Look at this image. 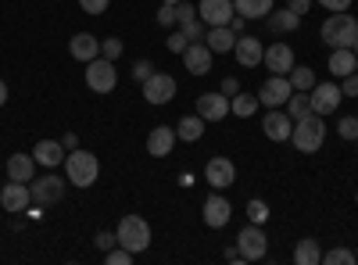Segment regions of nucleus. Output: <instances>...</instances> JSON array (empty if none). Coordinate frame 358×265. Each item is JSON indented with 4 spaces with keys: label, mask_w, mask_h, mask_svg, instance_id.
Returning a JSON list of instances; mask_svg holds the SVG:
<instances>
[{
    "label": "nucleus",
    "mask_w": 358,
    "mask_h": 265,
    "mask_svg": "<svg viewBox=\"0 0 358 265\" xmlns=\"http://www.w3.org/2000/svg\"><path fill=\"white\" fill-rule=\"evenodd\" d=\"M65 176H69V183L79 187V190L94 187L97 176H101L97 155H94V151H79V147H76V151H69V155H65Z\"/></svg>",
    "instance_id": "f257e3e1"
},
{
    "label": "nucleus",
    "mask_w": 358,
    "mask_h": 265,
    "mask_svg": "<svg viewBox=\"0 0 358 265\" xmlns=\"http://www.w3.org/2000/svg\"><path fill=\"white\" fill-rule=\"evenodd\" d=\"M319 36H322V43L330 50L334 47H355V40H358V18L348 15V11H334L330 18L322 22Z\"/></svg>",
    "instance_id": "f03ea898"
},
{
    "label": "nucleus",
    "mask_w": 358,
    "mask_h": 265,
    "mask_svg": "<svg viewBox=\"0 0 358 265\" xmlns=\"http://www.w3.org/2000/svg\"><path fill=\"white\" fill-rule=\"evenodd\" d=\"M290 140H294V147H297L301 155L322 151V143H326V119H322V115H315V111L305 115V119H297Z\"/></svg>",
    "instance_id": "7ed1b4c3"
},
{
    "label": "nucleus",
    "mask_w": 358,
    "mask_h": 265,
    "mask_svg": "<svg viewBox=\"0 0 358 265\" xmlns=\"http://www.w3.org/2000/svg\"><path fill=\"white\" fill-rule=\"evenodd\" d=\"M115 237H118V244H122L126 251L140 255V251L151 248V222H147L143 215H126L122 222H118Z\"/></svg>",
    "instance_id": "20e7f679"
},
{
    "label": "nucleus",
    "mask_w": 358,
    "mask_h": 265,
    "mask_svg": "<svg viewBox=\"0 0 358 265\" xmlns=\"http://www.w3.org/2000/svg\"><path fill=\"white\" fill-rule=\"evenodd\" d=\"M236 251L244 255V262H262L268 255V237H265V229L258 222L244 226L241 233H236Z\"/></svg>",
    "instance_id": "39448f33"
},
{
    "label": "nucleus",
    "mask_w": 358,
    "mask_h": 265,
    "mask_svg": "<svg viewBox=\"0 0 358 265\" xmlns=\"http://www.w3.org/2000/svg\"><path fill=\"white\" fill-rule=\"evenodd\" d=\"M86 86L94 94H111L118 86V72H115V62L108 57H94V62L86 65Z\"/></svg>",
    "instance_id": "423d86ee"
},
{
    "label": "nucleus",
    "mask_w": 358,
    "mask_h": 265,
    "mask_svg": "<svg viewBox=\"0 0 358 265\" xmlns=\"http://www.w3.org/2000/svg\"><path fill=\"white\" fill-rule=\"evenodd\" d=\"M308 101H312V111L326 119V115H334V111L341 108L344 94H341L337 83H315L312 90H308Z\"/></svg>",
    "instance_id": "0eeeda50"
},
{
    "label": "nucleus",
    "mask_w": 358,
    "mask_h": 265,
    "mask_svg": "<svg viewBox=\"0 0 358 265\" xmlns=\"http://www.w3.org/2000/svg\"><path fill=\"white\" fill-rule=\"evenodd\" d=\"M140 86H143V101L155 104V108H162V104H169L176 97V79L169 72H155L151 79H143Z\"/></svg>",
    "instance_id": "6e6552de"
},
{
    "label": "nucleus",
    "mask_w": 358,
    "mask_h": 265,
    "mask_svg": "<svg viewBox=\"0 0 358 265\" xmlns=\"http://www.w3.org/2000/svg\"><path fill=\"white\" fill-rule=\"evenodd\" d=\"M204 183L215 187V190L233 187V183H236V165H233L229 158H222V155L208 158V165H204Z\"/></svg>",
    "instance_id": "1a4fd4ad"
},
{
    "label": "nucleus",
    "mask_w": 358,
    "mask_h": 265,
    "mask_svg": "<svg viewBox=\"0 0 358 265\" xmlns=\"http://www.w3.org/2000/svg\"><path fill=\"white\" fill-rule=\"evenodd\" d=\"M290 94H294V86H290L287 76H268V79L262 83V90H258V101H262L265 108H283Z\"/></svg>",
    "instance_id": "9d476101"
},
{
    "label": "nucleus",
    "mask_w": 358,
    "mask_h": 265,
    "mask_svg": "<svg viewBox=\"0 0 358 265\" xmlns=\"http://www.w3.org/2000/svg\"><path fill=\"white\" fill-rule=\"evenodd\" d=\"M229 215H233V204H229L222 194L204 197V204H201V219H204L208 229H222V226L229 222Z\"/></svg>",
    "instance_id": "9b49d317"
},
{
    "label": "nucleus",
    "mask_w": 358,
    "mask_h": 265,
    "mask_svg": "<svg viewBox=\"0 0 358 265\" xmlns=\"http://www.w3.org/2000/svg\"><path fill=\"white\" fill-rule=\"evenodd\" d=\"M262 65L273 72V76H290V69H294V47L283 43V40H276L273 47H265Z\"/></svg>",
    "instance_id": "f8f14e48"
},
{
    "label": "nucleus",
    "mask_w": 358,
    "mask_h": 265,
    "mask_svg": "<svg viewBox=\"0 0 358 265\" xmlns=\"http://www.w3.org/2000/svg\"><path fill=\"white\" fill-rule=\"evenodd\" d=\"M29 204H33V190H29V183H18V180H8V187L0 190V208L4 212H25Z\"/></svg>",
    "instance_id": "ddd939ff"
},
{
    "label": "nucleus",
    "mask_w": 358,
    "mask_h": 265,
    "mask_svg": "<svg viewBox=\"0 0 358 265\" xmlns=\"http://www.w3.org/2000/svg\"><path fill=\"white\" fill-rule=\"evenodd\" d=\"M29 190H33L36 204H57L65 197V180H62V176H40V180L29 183Z\"/></svg>",
    "instance_id": "4468645a"
},
{
    "label": "nucleus",
    "mask_w": 358,
    "mask_h": 265,
    "mask_svg": "<svg viewBox=\"0 0 358 265\" xmlns=\"http://www.w3.org/2000/svg\"><path fill=\"white\" fill-rule=\"evenodd\" d=\"M197 15H201V22L208 29H212V25H229V18L236 15V8H233V0H201Z\"/></svg>",
    "instance_id": "2eb2a0df"
},
{
    "label": "nucleus",
    "mask_w": 358,
    "mask_h": 265,
    "mask_svg": "<svg viewBox=\"0 0 358 265\" xmlns=\"http://www.w3.org/2000/svg\"><path fill=\"white\" fill-rule=\"evenodd\" d=\"M262 129H265V136H268V140L287 143V140H290V133H294V119H290L287 111H280V108H268V111H265Z\"/></svg>",
    "instance_id": "dca6fc26"
},
{
    "label": "nucleus",
    "mask_w": 358,
    "mask_h": 265,
    "mask_svg": "<svg viewBox=\"0 0 358 265\" xmlns=\"http://www.w3.org/2000/svg\"><path fill=\"white\" fill-rule=\"evenodd\" d=\"M233 54H236V65L241 69H258L262 57H265V43L258 36H236Z\"/></svg>",
    "instance_id": "f3484780"
},
{
    "label": "nucleus",
    "mask_w": 358,
    "mask_h": 265,
    "mask_svg": "<svg viewBox=\"0 0 358 265\" xmlns=\"http://www.w3.org/2000/svg\"><path fill=\"white\" fill-rule=\"evenodd\" d=\"M212 47H208L204 40H197V43H190L187 50H183V65H187V72L190 76H208L212 72Z\"/></svg>",
    "instance_id": "a211bd4d"
},
{
    "label": "nucleus",
    "mask_w": 358,
    "mask_h": 265,
    "mask_svg": "<svg viewBox=\"0 0 358 265\" xmlns=\"http://www.w3.org/2000/svg\"><path fill=\"white\" fill-rule=\"evenodd\" d=\"M197 115L204 122H222L229 115V97L226 94H201L197 97Z\"/></svg>",
    "instance_id": "6ab92c4d"
},
{
    "label": "nucleus",
    "mask_w": 358,
    "mask_h": 265,
    "mask_svg": "<svg viewBox=\"0 0 358 265\" xmlns=\"http://www.w3.org/2000/svg\"><path fill=\"white\" fill-rule=\"evenodd\" d=\"M176 129L172 126H155L151 133H147V155L151 158H169L172 147H176Z\"/></svg>",
    "instance_id": "aec40b11"
},
{
    "label": "nucleus",
    "mask_w": 358,
    "mask_h": 265,
    "mask_svg": "<svg viewBox=\"0 0 358 265\" xmlns=\"http://www.w3.org/2000/svg\"><path fill=\"white\" fill-rule=\"evenodd\" d=\"M265 29L273 36H287V33H297V29H301V15H294L290 8H283V11H268L265 15Z\"/></svg>",
    "instance_id": "412c9836"
},
{
    "label": "nucleus",
    "mask_w": 358,
    "mask_h": 265,
    "mask_svg": "<svg viewBox=\"0 0 358 265\" xmlns=\"http://www.w3.org/2000/svg\"><path fill=\"white\" fill-rule=\"evenodd\" d=\"M69 54L76 57V62L90 65L94 57H101V40H97L94 33H76V36L69 40Z\"/></svg>",
    "instance_id": "4be33fe9"
},
{
    "label": "nucleus",
    "mask_w": 358,
    "mask_h": 265,
    "mask_svg": "<svg viewBox=\"0 0 358 265\" xmlns=\"http://www.w3.org/2000/svg\"><path fill=\"white\" fill-rule=\"evenodd\" d=\"M33 158H36V165H43V169L65 165V143H62V140H40L36 151H33Z\"/></svg>",
    "instance_id": "5701e85b"
},
{
    "label": "nucleus",
    "mask_w": 358,
    "mask_h": 265,
    "mask_svg": "<svg viewBox=\"0 0 358 265\" xmlns=\"http://www.w3.org/2000/svg\"><path fill=\"white\" fill-rule=\"evenodd\" d=\"M8 180L33 183V180H36V158H33V155H11V158H8Z\"/></svg>",
    "instance_id": "b1692460"
},
{
    "label": "nucleus",
    "mask_w": 358,
    "mask_h": 265,
    "mask_svg": "<svg viewBox=\"0 0 358 265\" xmlns=\"http://www.w3.org/2000/svg\"><path fill=\"white\" fill-rule=\"evenodd\" d=\"M204 43L212 47V54H233L236 33H233L229 25H212V29H208V36H204Z\"/></svg>",
    "instance_id": "393cba45"
},
{
    "label": "nucleus",
    "mask_w": 358,
    "mask_h": 265,
    "mask_svg": "<svg viewBox=\"0 0 358 265\" xmlns=\"http://www.w3.org/2000/svg\"><path fill=\"white\" fill-rule=\"evenodd\" d=\"M330 72H334L337 79L358 72V57H355L351 47H334V54H330Z\"/></svg>",
    "instance_id": "a878e982"
},
{
    "label": "nucleus",
    "mask_w": 358,
    "mask_h": 265,
    "mask_svg": "<svg viewBox=\"0 0 358 265\" xmlns=\"http://www.w3.org/2000/svg\"><path fill=\"white\" fill-rule=\"evenodd\" d=\"M294 262L297 265H322V248L315 237H301L294 248Z\"/></svg>",
    "instance_id": "bb28decb"
},
{
    "label": "nucleus",
    "mask_w": 358,
    "mask_h": 265,
    "mask_svg": "<svg viewBox=\"0 0 358 265\" xmlns=\"http://www.w3.org/2000/svg\"><path fill=\"white\" fill-rule=\"evenodd\" d=\"M204 119H201V115L194 111V115H187V119H179V126H176V136L179 140H183V143H197L201 136H204Z\"/></svg>",
    "instance_id": "cd10ccee"
},
{
    "label": "nucleus",
    "mask_w": 358,
    "mask_h": 265,
    "mask_svg": "<svg viewBox=\"0 0 358 265\" xmlns=\"http://www.w3.org/2000/svg\"><path fill=\"white\" fill-rule=\"evenodd\" d=\"M233 8H236V15H244L248 22H258V18H265L268 11L276 8V0H233Z\"/></svg>",
    "instance_id": "c85d7f7f"
},
{
    "label": "nucleus",
    "mask_w": 358,
    "mask_h": 265,
    "mask_svg": "<svg viewBox=\"0 0 358 265\" xmlns=\"http://www.w3.org/2000/svg\"><path fill=\"white\" fill-rule=\"evenodd\" d=\"M262 108V101H258V94H236V97H229V115H236V119H251V115Z\"/></svg>",
    "instance_id": "c756f323"
},
{
    "label": "nucleus",
    "mask_w": 358,
    "mask_h": 265,
    "mask_svg": "<svg viewBox=\"0 0 358 265\" xmlns=\"http://www.w3.org/2000/svg\"><path fill=\"white\" fill-rule=\"evenodd\" d=\"M287 115L297 122V119H305V115H312V101H308V94H301V90H294L290 97H287Z\"/></svg>",
    "instance_id": "7c9ffc66"
},
{
    "label": "nucleus",
    "mask_w": 358,
    "mask_h": 265,
    "mask_svg": "<svg viewBox=\"0 0 358 265\" xmlns=\"http://www.w3.org/2000/svg\"><path fill=\"white\" fill-rule=\"evenodd\" d=\"M287 79H290L294 90H301V94H308L312 86H315V72H312V69H305V65H294Z\"/></svg>",
    "instance_id": "2f4dec72"
},
{
    "label": "nucleus",
    "mask_w": 358,
    "mask_h": 265,
    "mask_svg": "<svg viewBox=\"0 0 358 265\" xmlns=\"http://www.w3.org/2000/svg\"><path fill=\"white\" fill-rule=\"evenodd\" d=\"M355 251L351 248H334V251H322V265H355Z\"/></svg>",
    "instance_id": "473e14b6"
},
{
    "label": "nucleus",
    "mask_w": 358,
    "mask_h": 265,
    "mask_svg": "<svg viewBox=\"0 0 358 265\" xmlns=\"http://www.w3.org/2000/svg\"><path fill=\"white\" fill-rule=\"evenodd\" d=\"M244 212H248V219H251V222H258V226H262V222H268V204H265L262 197H251Z\"/></svg>",
    "instance_id": "72a5a7b5"
},
{
    "label": "nucleus",
    "mask_w": 358,
    "mask_h": 265,
    "mask_svg": "<svg viewBox=\"0 0 358 265\" xmlns=\"http://www.w3.org/2000/svg\"><path fill=\"white\" fill-rule=\"evenodd\" d=\"M122 50H126V43L118 40V36L101 40V57H108V62H118V57H122Z\"/></svg>",
    "instance_id": "f704fd0d"
},
{
    "label": "nucleus",
    "mask_w": 358,
    "mask_h": 265,
    "mask_svg": "<svg viewBox=\"0 0 358 265\" xmlns=\"http://www.w3.org/2000/svg\"><path fill=\"white\" fill-rule=\"evenodd\" d=\"M337 136L348 140V143H358V119H351V115H348V119H341L337 122Z\"/></svg>",
    "instance_id": "c9c22d12"
},
{
    "label": "nucleus",
    "mask_w": 358,
    "mask_h": 265,
    "mask_svg": "<svg viewBox=\"0 0 358 265\" xmlns=\"http://www.w3.org/2000/svg\"><path fill=\"white\" fill-rule=\"evenodd\" d=\"M133 258H136V255H133V251H126L122 244L111 248V251H104V262H108V265H129Z\"/></svg>",
    "instance_id": "e433bc0d"
},
{
    "label": "nucleus",
    "mask_w": 358,
    "mask_h": 265,
    "mask_svg": "<svg viewBox=\"0 0 358 265\" xmlns=\"http://www.w3.org/2000/svg\"><path fill=\"white\" fill-rule=\"evenodd\" d=\"M165 47H169L172 54H183V50L190 47V40L183 36V29H176V33H169V40H165Z\"/></svg>",
    "instance_id": "4c0bfd02"
},
{
    "label": "nucleus",
    "mask_w": 358,
    "mask_h": 265,
    "mask_svg": "<svg viewBox=\"0 0 358 265\" xmlns=\"http://www.w3.org/2000/svg\"><path fill=\"white\" fill-rule=\"evenodd\" d=\"M151 76H155V65L147 62V57H140V62L133 65V79H136V83H143V79H151Z\"/></svg>",
    "instance_id": "58836bf2"
},
{
    "label": "nucleus",
    "mask_w": 358,
    "mask_h": 265,
    "mask_svg": "<svg viewBox=\"0 0 358 265\" xmlns=\"http://www.w3.org/2000/svg\"><path fill=\"white\" fill-rule=\"evenodd\" d=\"M115 244H118V237H115V233H108V229H101L97 237H94V248L97 251H111Z\"/></svg>",
    "instance_id": "ea45409f"
},
{
    "label": "nucleus",
    "mask_w": 358,
    "mask_h": 265,
    "mask_svg": "<svg viewBox=\"0 0 358 265\" xmlns=\"http://www.w3.org/2000/svg\"><path fill=\"white\" fill-rule=\"evenodd\" d=\"M108 4H111V0H79V8H83L86 15H104Z\"/></svg>",
    "instance_id": "a19ab883"
},
{
    "label": "nucleus",
    "mask_w": 358,
    "mask_h": 265,
    "mask_svg": "<svg viewBox=\"0 0 358 265\" xmlns=\"http://www.w3.org/2000/svg\"><path fill=\"white\" fill-rule=\"evenodd\" d=\"M158 25H165V29L176 25V4H162L158 8Z\"/></svg>",
    "instance_id": "79ce46f5"
},
{
    "label": "nucleus",
    "mask_w": 358,
    "mask_h": 265,
    "mask_svg": "<svg viewBox=\"0 0 358 265\" xmlns=\"http://www.w3.org/2000/svg\"><path fill=\"white\" fill-rule=\"evenodd\" d=\"M341 94H344V97H358V72L344 76V83H341Z\"/></svg>",
    "instance_id": "37998d69"
},
{
    "label": "nucleus",
    "mask_w": 358,
    "mask_h": 265,
    "mask_svg": "<svg viewBox=\"0 0 358 265\" xmlns=\"http://www.w3.org/2000/svg\"><path fill=\"white\" fill-rule=\"evenodd\" d=\"M219 94H226V97H236V94H241V83H236L233 76H226V79H222V86H219Z\"/></svg>",
    "instance_id": "c03bdc74"
},
{
    "label": "nucleus",
    "mask_w": 358,
    "mask_h": 265,
    "mask_svg": "<svg viewBox=\"0 0 358 265\" xmlns=\"http://www.w3.org/2000/svg\"><path fill=\"white\" fill-rule=\"evenodd\" d=\"M312 4H315V0H287V8H290L294 15H301V18L308 15V8H312Z\"/></svg>",
    "instance_id": "a18cd8bd"
},
{
    "label": "nucleus",
    "mask_w": 358,
    "mask_h": 265,
    "mask_svg": "<svg viewBox=\"0 0 358 265\" xmlns=\"http://www.w3.org/2000/svg\"><path fill=\"white\" fill-rule=\"evenodd\" d=\"M319 4H322L326 11H348V8H351V0H319Z\"/></svg>",
    "instance_id": "49530a36"
},
{
    "label": "nucleus",
    "mask_w": 358,
    "mask_h": 265,
    "mask_svg": "<svg viewBox=\"0 0 358 265\" xmlns=\"http://www.w3.org/2000/svg\"><path fill=\"white\" fill-rule=\"evenodd\" d=\"M244 25H248V18H244V15H233V18H229V29H233L236 36L244 33Z\"/></svg>",
    "instance_id": "de8ad7c7"
},
{
    "label": "nucleus",
    "mask_w": 358,
    "mask_h": 265,
    "mask_svg": "<svg viewBox=\"0 0 358 265\" xmlns=\"http://www.w3.org/2000/svg\"><path fill=\"white\" fill-rule=\"evenodd\" d=\"M62 143H65V151H76V147H79V136H76V133H65Z\"/></svg>",
    "instance_id": "09e8293b"
},
{
    "label": "nucleus",
    "mask_w": 358,
    "mask_h": 265,
    "mask_svg": "<svg viewBox=\"0 0 358 265\" xmlns=\"http://www.w3.org/2000/svg\"><path fill=\"white\" fill-rule=\"evenodd\" d=\"M226 262H244V255L236 251V248H229V251H226Z\"/></svg>",
    "instance_id": "8fccbe9b"
},
{
    "label": "nucleus",
    "mask_w": 358,
    "mask_h": 265,
    "mask_svg": "<svg viewBox=\"0 0 358 265\" xmlns=\"http://www.w3.org/2000/svg\"><path fill=\"white\" fill-rule=\"evenodd\" d=\"M4 104H8V83L0 79V108H4Z\"/></svg>",
    "instance_id": "3c124183"
},
{
    "label": "nucleus",
    "mask_w": 358,
    "mask_h": 265,
    "mask_svg": "<svg viewBox=\"0 0 358 265\" xmlns=\"http://www.w3.org/2000/svg\"><path fill=\"white\" fill-rule=\"evenodd\" d=\"M351 50H355V57H358V40H355V47H351Z\"/></svg>",
    "instance_id": "603ef678"
},
{
    "label": "nucleus",
    "mask_w": 358,
    "mask_h": 265,
    "mask_svg": "<svg viewBox=\"0 0 358 265\" xmlns=\"http://www.w3.org/2000/svg\"><path fill=\"white\" fill-rule=\"evenodd\" d=\"M162 4H179V0H162Z\"/></svg>",
    "instance_id": "864d4df0"
},
{
    "label": "nucleus",
    "mask_w": 358,
    "mask_h": 265,
    "mask_svg": "<svg viewBox=\"0 0 358 265\" xmlns=\"http://www.w3.org/2000/svg\"><path fill=\"white\" fill-rule=\"evenodd\" d=\"M355 258H358V248H355Z\"/></svg>",
    "instance_id": "5fc2aeb1"
},
{
    "label": "nucleus",
    "mask_w": 358,
    "mask_h": 265,
    "mask_svg": "<svg viewBox=\"0 0 358 265\" xmlns=\"http://www.w3.org/2000/svg\"><path fill=\"white\" fill-rule=\"evenodd\" d=\"M355 201H358V194H355Z\"/></svg>",
    "instance_id": "6e6d98bb"
}]
</instances>
